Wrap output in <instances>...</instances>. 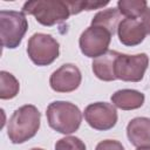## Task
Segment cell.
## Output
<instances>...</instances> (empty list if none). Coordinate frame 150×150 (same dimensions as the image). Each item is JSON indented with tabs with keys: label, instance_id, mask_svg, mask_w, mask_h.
<instances>
[{
	"label": "cell",
	"instance_id": "6da1fadb",
	"mask_svg": "<svg viewBox=\"0 0 150 150\" xmlns=\"http://www.w3.org/2000/svg\"><path fill=\"white\" fill-rule=\"evenodd\" d=\"M41 122V112L33 104H25L18 108L11 116L7 124V136L13 144H22L33 138Z\"/></svg>",
	"mask_w": 150,
	"mask_h": 150
},
{
	"label": "cell",
	"instance_id": "7a4b0ae2",
	"mask_svg": "<svg viewBox=\"0 0 150 150\" xmlns=\"http://www.w3.org/2000/svg\"><path fill=\"white\" fill-rule=\"evenodd\" d=\"M46 116L49 127L63 135L77 131L82 122L81 110L77 105L68 101H54L49 103Z\"/></svg>",
	"mask_w": 150,
	"mask_h": 150
},
{
	"label": "cell",
	"instance_id": "4fadbf2b",
	"mask_svg": "<svg viewBox=\"0 0 150 150\" xmlns=\"http://www.w3.org/2000/svg\"><path fill=\"white\" fill-rule=\"evenodd\" d=\"M111 103L122 110H135L143 105L145 96L143 93L135 89H120L111 97Z\"/></svg>",
	"mask_w": 150,
	"mask_h": 150
},
{
	"label": "cell",
	"instance_id": "d6986e66",
	"mask_svg": "<svg viewBox=\"0 0 150 150\" xmlns=\"http://www.w3.org/2000/svg\"><path fill=\"white\" fill-rule=\"evenodd\" d=\"M95 150H124V146L121 142L115 139H104L97 143Z\"/></svg>",
	"mask_w": 150,
	"mask_h": 150
},
{
	"label": "cell",
	"instance_id": "52a82bcc",
	"mask_svg": "<svg viewBox=\"0 0 150 150\" xmlns=\"http://www.w3.org/2000/svg\"><path fill=\"white\" fill-rule=\"evenodd\" d=\"M111 34L104 28L89 26L86 28L79 39V46L81 49V53L91 59H96L104 53H107L109 49V45L111 41Z\"/></svg>",
	"mask_w": 150,
	"mask_h": 150
},
{
	"label": "cell",
	"instance_id": "9c48e42d",
	"mask_svg": "<svg viewBox=\"0 0 150 150\" xmlns=\"http://www.w3.org/2000/svg\"><path fill=\"white\" fill-rule=\"evenodd\" d=\"M81 81V71L73 63L62 64L49 77L50 88L56 93H71L80 87Z\"/></svg>",
	"mask_w": 150,
	"mask_h": 150
},
{
	"label": "cell",
	"instance_id": "7402d4cb",
	"mask_svg": "<svg viewBox=\"0 0 150 150\" xmlns=\"http://www.w3.org/2000/svg\"><path fill=\"white\" fill-rule=\"evenodd\" d=\"M30 150H43V149H41V148H33V149H30Z\"/></svg>",
	"mask_w": 150,
	"mask_h": 150
},
{
	"label": "cell",
	"instance_id": "e0dca14e",
	"mask_svg": "<svg viewBox=\"0 0 150 150\" xmlns=\"http://www.w3.org/2000/svg\"><path fill=\"white\" fill-rule=\"evenodd\" d=\"M69 8H70V14L75 15L81 13L82 11H93V9H98L109 4V1H91V0H81V1H67Z\"/></svg>",
	"mask_w": 150,
	"mask_h": 150
},
{
	"label": "cell",
	"instance_id": "ffe728a7",
	"mask_svg": "<svg viewBox=\"0 0 150 150\" xmlns=\"http://www.w3.org/2000/svg\"><path fill=\"white\" fill-rule=\"evenodd\" d=\"M144 29H145V33L146 34H150V8H148L144 14L142 15V20H141Z\"/></svg>",
	"mask_w": 150,
	"mask_h": 150
},
{
	"label": "cell",
	"instance_id": "5bb4252c",
	"mask_svg": "<svg viewBox=\"0 0 150 150\" xmlns=\"http://www.w3.org/2000/svg\"><path fill=\"white\" fill-rule=\"evenodd\" d=\"M121 16L122 15L117 8H114V7L107 8V9H103L94 15V18L91 19L90 26L104 28L108 32H110L111 35H114L117 32V27H118L120 22L122 21Z\"/></svg>",
	"mask_w": 150,
	"mask_h": 150
},
{
	"label": "cell",
	"instance_id": "8992f818",
	"mask_svg": "<svg viewBox=\"0 0 150 150\" xmlns=\"http://www.w3.org/2000/svg\"><path fill=\"white\" fill-rule=\"evenodd\" d=\"M148 64L149 56L145 53L135 55L120 53L115 66L116 79L125 82H139L144 77Z\"/></svg>",
	"mask_w": 150,
	"mask_h": 150
},
{
	"label": "cell",
	"instance_id": "8fae6325",
	"mask_svg": "<svg viewBox=\"0 0 150 150\" xmlns=\"http://www.w3.org/2000/svg\"><path fill=\"white\" fill-rule=\"evenodd\" d=\"M129 142L136 148L150 146V118L135 117L127 125Z\"/></svg>",
	"mask_w": 150,
	"mask_h": 150
},
{
	"label": "cell",
	"instance_id": "7c38bea8",
	"mask_svg": "<svg viewBox=\"0 0 150 150\" xmlns=\"http://www.w3.org/2000/svg\"><path fill=\"white\" fill-rule=\"evenodd\" d=\"M118 55L120 53L116 50H108L103 55L94 59L91 63L94 75L97 79L105 82L117 80L115 75V66H116V60Z\"/></svg>",
	"mask_w": 150,
	"mask_h": 150
},
{
	"label": "cell",
	"instance_id": "5b68a950",
	"mask_svg": "<svg viewBox=\"0 0 150 150\" xmlns=\"http://www.w3.org/2000/svg\"><path fill=\"white\" fill-rule=\"evenodd\" d=\"M27 54L36 66H49L60 55V45L49 34L35 33L27 43Z\"/></svg>",
	"mask_w": 150,
	"mask_h": 150
},
{
	"label": "cell",
	"instance_id": "30bf717a",
	"mask_svg": "<svg viewBox=\"0 0 150 150\" xmlns=\"http://www.w3.org/2000/svg\"><path fill=\"white\" fill-rule=\"evenodd\" d=\"M117 35L122 45L134 47L143 42L146 33L139 20L125 18L122 19L117 27Z\"/></svg>",
	"mask_w": 150,
	"mask_h": 150
},
{
	"label": "cell",
	"instance_id": "44dd1931",
	"mask_svg": "<svg viewBox=\"0 0 150 150\" xmlns=\"http://www.w3.org/2000/svg\"><path fill=\"white\" fill-rule=\"evenodd\" d=\"M137 150H150V146H143V148H137Z\"/></svg>",
	"mask_w": 150,
	"mask_h": 150
},
{
	"label": "cell",
	"instance_id": "ba28073f",
	"mask_svg": "<svg viewBox=\"0 0 150 150\" xmlns=\"http://www.w3.org/2000/svg\"><path fill=\"white\" fill-rule=\"evenodd\" d=\"M86 122L95 130L105 131L114 128L117 123V110L112 103L95 102L90 103L84 109Z\"/></svg>",
	"mask_w": 150,
	"mask_h": 150
},
{
	"label": "cell",
	"instance_id": "277c9868",
	"mask_svg": "<svg viewBox=\"0 0 150 150\" xmlns=\"http://www.w3.org/2000/svg\"><path fill=\"white\" fill-rule=\"evenodd\" d=\"M27 29L28 21L23 12L0 11V38L2 47L9 49L19 47Z\"/></svg>",
	"mask_w": 150,
	"mask_h": 150
},
{
	"label": "cell",
	"instance_id": "9a60e30c",
	"mask_svg": "<svg viewBox=\"0 0 150 150\" xmlns=\"http://www.w3.org/2000/svg\"><path fill=\"white\" fill-rule=\"evenodd\" d=\"M117 9L121 15L130 19L142 18L144 12L148 9V2L145 0H118Z\"/></svg>",
	"mask_w": 150,
	"mask_h": 150
},
{
	"label": "cell",
	"instance_id": "2e32d148",
	"mask_svg": "<svg viewBox=\"0 0 150 150\" xmlns=\"http://www.w3.org/2000/svg\"><path fill=\"white\" fill-rule=\"evenodd\" d=\"M0 98L1 100H11L14 98L20 90V83L16 80V77L6 71H0Z\"/></svg>",
	"mask_w": 150,
	"mask_h": 150
},
{
	"label": "cell",
	"instance_id": "ac0fdd59",
	"mask_svg": "<svg viewBox=\"0 0 150 150\" xmlns=\"http://www.w3.org/2000/svg\"><path fill=\"white\" fill-rule=\"evenodd\" d=\"M55 150H87V148L79 137L66 136L55 143Z\"/></svg>",
	"mask_w": 150,
	"mask_h": 150
},
{
	"label": "cell",
	"instance_id": "3957f363",
	"mask_svg": "<svg viewBox=\"0 0 150 150\" xmlns=\"http://www.w3.org/2000/svg\"><path fill=\"white\" fill-rule=\"evenodd\" d=\"M25 14H30L35 20L46 27H52L56 23L66 21L70 14V8L67 1L62 0H30L22 6Z\"/></svg>",
	"mask_w": 150,
	"mask_h": 150
}]
</instances>
